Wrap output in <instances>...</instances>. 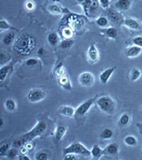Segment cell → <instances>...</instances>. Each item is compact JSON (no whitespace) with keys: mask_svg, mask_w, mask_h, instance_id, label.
<instances>
[{"mask_svg":"<svg viewBox=\"0 0 142 160\" xmlns=\"http://www.w3.org/2000/svg\"><path fill=\"white\" fill-rule=\"evenodd\" d=\"M37 46V41L33 36L28 33H23L15 39L14 49L21 56H28Z\"/></svg>","mask_w":142,"mask_h":160,"instance_id":"1","label":"cell"},{"mask_svg":"<svg viewBox=\"0 0 142 160\" xmlns=\"http://www.w3.org/2000/svg\"><path fill=\"white\" fill-rule=\"evenodd\" d=\"M46 129H47V124H46L45 121H38V122L33 127L32 130H30L28 132L20 136L19 138H17L14 142V145L17 148H22L26 143L29 142L33 140L37 137L43 135L46 132Z\"/></svg>","mask_w":142,"mask_h":160,"instance_id":"2","label":"cell"},{"mask_svg":"<svg viewBox=\"0 0 142 160\" xmlns=\"http://www.w3.org/2000/svg\"><path fill=\"white\" fill-rule=\"evenodd\" d=\"M96 104L99 109L107 115H112L116 110L117 104L112 97L104 95L97 100Z\"/></svg>","mask_w":142,"mask_h":160,"instance_id":"3","label":"cell"},{"mask_svg":"<svg viewBox=\"0 0 142 160\" xmlns=\"http://www.w3.org/2000/svg\"><path fill=\"white\" fill-rule=\"evenodd\" d=\"M63 155L65 156L67 154H81L85 157L91 156V152L86 148L83 144L81 142H74L70 144L68 147L63 149Z\"/></svg>","mask_w":142,"mask_h":160,"instance_id":"4","label":"cell"},{"mask_svg":"<svg viewBox=\"0 0 142 160\" xmlns=\"http://www.w3.org/2000/svg\"><path fill=\"white\" fill-rule=\"evenodd\" d=\"M46 96V93L44 90L40 88H33L31 90L27 95L28 101L33 103L38 102L43 100Z\"/></svg>","mask_w":142,"mask_h":160,"instance_id":"5","label":"cell"},{"mask_svg":"<svg viewBox=\"0 0 142 160\" xmlns=\"http://www.w3.org/2000/svg\"><path fill=\"white\" fill-rule=\"evenodd\" d=\"M78 82L82 87L90 88L95 83V77L90 72H82L78 76Z\"/></svg>","mask_w":142,"mask_h":160,"instance_id":"6","label":"cell"},{"mask_svg":"<svg viewBox=\"0 0 142 160\" xmlns=\"http://www.w3.org/2000/svg\"><path fill=\"white\" fill-rule=\"evenodd\" d=\"M107 17L109 22H112L113 24H119L120 23H123L125 19L123 18L122 14L114 8H110L107 10Z\"/></svg>","mask_w":142,"mask_h":160,"instance_id":"7","label":"cell"},{"mask_svg":"<svg viewBox=\"0 0 142 160\" xmlns=\"http://www.w3.org/2000/svg\"><path fill=\"white\" fill-rule=\"evenodd\" d=\"M95 101V98H90L87 100L86 101L82 102V104L79 105L76 110V115L79 116H84L86 115L87 112L90 110L91 107L93 105Z\"/></svg>","mask_w":142,"mask_h":160,"instance_id":"8","label":"cell"},{"mask_svg":"<svg viewBox=\"0 0 142 160\" xmlns=\"http://www.w3.org/2000/svg\"><path fill=\"white\" fill-rule=\"evenodd\" d=\"M69 24L73 29H81L85 25V21L80 17L72 16L68 19Z\"/></svg>","mask_w":142,"mask_h":160,"instance_id":"9","label":"cell"},{"mask_svg":"<svg viewBox=\"0 0 142 160\" xmlns=\"http://www.w3.org/2000/svg\"><path fill=\"white\" fill-rule=\"evenodd\" d=\"M124 25L131 30H139L141 27V22L136 19L133 18H126L125 19L123 22Z\"/></svg>","mask_w":142,"mask_h":160,"instance_id":"10","label":"cell"},{"mask_svg":"<svg viewBox=\"0 0 142 160\" xmlns=\"http://www.w3.org/2000/svg\"><path fill=\"white\" fill-rule=\"evenodd\" d=\"M142 52V48L137 46H131L126 49L125 55L128 58H136Z\"/></svg>","mask_w":142,"mask_h":160,"instance_id":"11","label":"cell"},{"mask_svg":"<svg viewBox=\"0 0 142 160\" xmlns=\"http://www.w3.org/2000/svg\"><path fill=\"white\" fill-rule=\"evenodd\" d=\"M131 4H132L131 0H118L115 3V7L118 11L126 12L131 8Z\"/></svg>","mask_w":142,"mask_h":160,"instance_id":"12","label":"cell"},{"mask_svg":"<svg viewBox=\"0 0 142 160\" xmlns=\"http://www.w3.org/2000/svg\"><path fill=\"white\" fill-rule=\"evenodd\" d=\"M87 57L92 63H96L99 60V52L95 44H91L87 50Z\"/></svg>","mask_w":142,"mask_h":160,"instance_id":"13","label":"cell"},{"mask_svg":"<svg viewBox=\"0 0 142 160\" xmlns=\"http://www.w3.org/2000/svg\"><path fill=\"white\" fill-rule=\"evenodd\" d=\"M115 71V68H109L105 69V71H103L100 74L99 78L100 81H101L102 84H107L110 77L112 76L114 72Z\"/></svg>","mask_w":142,"mask_h":160,"instance_id":"14","label":"cell"},{"mask_svg":"<svg viewBox=\"0 0 142 160\" xmlns=\"http://www.w3.org/2000/svg\"><path fill=\"white\" fill-rule=\"evenodd\" d=\"M58 112L59 114L65 117L72 118L74 115H76V110L69 105H63L59 108Z\"/></svg>","mask_w":142,"mask_h":160,"instance_id":"15","label":"cell"},{"mask_svg":"<svg viewBox=\"0 0 142 160\" xmlns=\"http://www.w3.org/2000/svg\"><path fill=\"white\" fill-rule=\"evenodd\" d=\"M101 33L108 38L115 40L117 38L118 31L115 27H108L104 28L101 30Z\"/></svg>","mask_w":142,"mask_h":160,"instance_id":"16","label":"cell"},{"mask_svg":"<svg viewBox=\"0 0 142 160\" xmlns=\"http://www.w3.org/2000/svg\"><path fill=\"white\" fill-rule=\"evenodd\" d=\"M90 152H91V156L92 157V158L95 159H99L100 158H101L102 155L105 154L104 149H101V148L97 144H95Z\"/></svg>","mask_w":142,"mask_h":160,"instance_id":"17","label":"cell"},{"mask_svg":"<svg viewBox=\"0 0 142 160\" xmlns=\"http://www.w3.org/2000/svg\"><path fill=\"white\" fill-rule=\"evenodd\" d=\"M119 152V145L118 144L116 143H112L108 144L104 149V152L105 154H117Z\"/></svg>","mask_w":142,"mask_h":160,"instance_id":"18","label":"cell"},{"mask_svg":"<svg viewBox=\"0 0 142 160\" xmlns=\"http://www.w3.org/2000/svg\"><path fill=\"white\" fill-rule=\"evenodd\" d=\"M4 107L7 111L9 112H13L16 110L17 108V103L12 98H8L5 100L4 102Z\"/></svg>","mask_w":142,"mask_h":160,"instance_id":"19","label":"cell"},{"mask_svg":"<svg viewBox=\"0 0 142 160\" xmlns=\"http://www.w3.org/2000/svg\"><path fill=\"white\" fill-rule=\"evenodd\" d=\"M15 38V33L14 32H9L4 36L3 38V44L5 46H9L14 41Z\"/></svg>","mask_w":142,"mask_h":160,"instance_id":"20","label":"cell"},{"mask_svg":"<svg viewBox=\"0 0 142 160\" xmlns=\"http://www.w3.org/2000/svg\"><path fill=\"white\" fill-rule=\"evenodd\" d=\"M59 84H60L61 86L63 87L65 90L71 89V82H70V80L66 75L61 77V78H59Z\"/></svg>","mask_w":142,"mask_h":160,"instance_id":"21","label":"cell"},{"mask_svg":"<svg viewBox=\"0 0 142 160\" xmlns=\"http://www.w3.org/2000/svg\"><path fill=\"white\" fill-rule=\"evenodd\" d=\"M124 142L129 147H135L138 143L137 139L133 135L126 136L124 139Z\"/></svg>","mask_w":142,"mask_h":160,"instance_id":"22","label":"cell"},{"mask_svg":"<svg viewBox=\"0 0 142 160\" xmlns=\"http://www.w3.org/2000/svg\"><path fill=\"white\" fill-rule=\"evenodd\" d=\"M66 132V128L64 126H58L56 128V133H55V138L57 141H61L63 136L65 135Z\"/></svg>","mask_w":142,"mask_h":160,"instance_id":"23","label":"cell"},{"mask_svg":"<svg viewBox=\"0 0 142 160\" xmlns=\"http://www.w3.org/2000/svg\"><path fill=\"white\" fill-rule=\"evenodd\" d=\"M11 67L12 66L10 64H8V65L4 66L0 68V81H1V82L4 81L6 79Z\"/></svg>","mask_w":142,"mask_h":160,"instance_id":"24","label":"cell"},{"mask_svg":"<svg viewBox=\"0 0 142 160\" xmlns=\"http://www.w3.org/2000/svg\"><path fill=\"white\" fill-rule=\"evenodd\" d=\"M48 41L51 46H56L59 42L58 35L55 32L49 33L48 36Z\"/></svg>","mask_w":142,"mask_h":160,"instance_id":"25","label":"cell"},{"mask_svg":"<svg viewBox=\"0 0 142 160\" xmlns=\"http://www.w3.org/2000/svg\"><path fill=\"white\" fill-rule=\"evenodd\" d=\"M100 7V4L98 0H92L89 9V16H92L95 13H96Z\"/></svg>","mask_w":142,"mask_h":160,"instance_id":"26","label":"cell"},{"mask_svg":"<svg viewBox=\"0 0 142 160\" xmlns=\"http://www.w3.org/2000/svg\"><path fill=\"white\" fill-rule=\"evenodd\" d=\"M113 136V131L110 128H105L100 133V138L102 140H110Z\"/></svg>","mask_w":142,"mask_h":160,"instance_id":"27","label":"cell"},{"mask_svg":"<svg viewBox=\"0 0 142 160\" xmlns=\"http://www.w3.org/2000/svg\"><path fill=\"white\" fill-rule=\"evenodd\" d=\"M95 23H96L98 27L104 29V28L107 27L108 24H109V20H108L107 17H100L97 18L96 21H95Z\"/></svg>","mask_w":142,"mask_h":160,"instance_id":"28","label":"cell"},{"mask_svg":"<svg viewBox=\"0 0 142 160\" xmlns=\"http://www.w3.org/2000/svg\"><path fill=\"white\" fill-rule=\"evenodd\" d=\"M141 76V72L138 68H133L131 71L130 74V80L131 81L135 82L140 78Z\"/></svg>","mask_w":142,"mask_h":160,"instance_id":"29","label":"cell"},{"mask_svg":"<svg viewBox=\"0 0 142 160\" xmlns=\"http://www.w3.org/2000/svg\"><path fill=\"white\" fill-rule=\"evenodd\" d=\"M130 120L131 118H130V115L127 114V113H124V114L121 115V117L120 118L119 123L122 126H126L130 124Z\"/></svg>","mask_w":142,"mask_h":160,"instance_id":"30","label":"cell"},{"mask_svg":"<svg viewBox=\"0 0 142 160\" xmlns=\"http://www.w3.org/2000/svg\"><path fill=\"white\" fill-rule=\"evenodd\" d=\"M48 12L53 14H61L62 13V9L58 5L50 4L48 7Z\"/></svg>","mask_w":142,"mask_h":160,"instance_id":"31","label":"cell"},{"mask_svg":"<svg viewBox=\"0 0 142 160\" xmlns=\"http://www.w3.org/2000/svg\"><path fill=\"white\" fill-rule=\"evenodd\" d=\"M61 33L65 39H71L73 36V31L72 28H64Z\"/></svg>","mask_w":142,"mask_h":160,"instance_id":"32","label":"cell"},{"mask_svg":"<svg viewBox=\"0 0 142 160\" xmlns=\"http://www.w3.org/2000/svg\"><path fill=\"white\" fill-rule=\"evenodd\" d=\"M7 157H8L10 159H14L16 158L17 157L19 156V150H18L17 148H13L9 149V151L7 152L6 154Z\"/></svg>","mask_w":142,"mask_h":160,"instance_id":"33","label":"cell"},{"mask_svg":"<svg viewBox=\"0 0 142 160\" xmlns=\"http://www.w3.org/2000/svg\"><path fill=\"white\" fill-rule=\"evenodd\" d=\"M74 41L71 39H64L61 41L60 43V47L61 48H63V49H68L70 48L73 45Z\"/></svg>","mask_w":142,"mask_h":160,"instance_id":"34","label":"cell"},{"mask_svg":"<svg viewBox=\"0 0 142 160\" xmlns=\"http://www.w3.org/2000/svg\"><path fill=\"white\" fill-rule=\"evenodd\" d=\"M91 2H92V0H85V1L81 4L82 7H83L85 14H86L87 17L89 16V9H90V4H91Z\"/></svg>","mask_w":142,"mask_h":160,"instance_id":"35","label":"cell"},{"mask_svg":"<svg viewBox=\"0 0 142 160\" xmlns=\"http://www.w3.org/2000/svg\"><path fill=\"white\" fill-rule=\"evenodd\" d=\"M24 7L26 10H27L28 12H32L35 9V3L32 0H28L25 2Z\"/></svg>","mask_w":142,"mask_h":160,"instance_id":"36","label":"cell"},{"mask_svg":"<svg viewBox=\"0 0 142 160\" xmlns=\"http://www.w3.org/2000/svg\"><path fill=\"white\" fill-rule=\"evenodd\" d=\"M12 28L11 26L7 22L6 20H1L0 21V29L1 31H6L9 30Z\"/></svg>","mask_w":142,"mask_h":160,"instance_id":"37","label":"cell"},{"mask_svg":"<svg viewBox=\"0 0 142 160\" xmlns=\"http://www.w3.org/2000/svg\"><path fill=\"white\" fill-rule=\"evenodd\" d=\"M9 144L4 143L2 144L1 148H0V154H1V156H6L7 152L9 151Z\"/></svg>","mask_w":142,"mask_h":160,"instance_id":"38","label":"cell"},{"mask_svg":"<svg viewBox=\"0 0 142 160\" xmlns=\"http://www.w3.org/2000/svg\"><path fill=\"white\" fill-rule=\"evenodd\" d=\"M48 158V155L45 152H39L36 154L35 159L37 160H46Z\"/></svg>","mask_w":142,"mask_h":160,"instance_id":"39","label":"cell"},{"mask_svg":"<svg viewBox=\"0 0 142 160\" xmlns=\"http://www.w3.org/2000/svg\"><path fill=\"white\" fill-rule=\"evenodd\" d=\"M132 43L134 45L139 46L142 48V36H136L132 38Z\"/></svg>","mask_w":142,"mask_h":160,"instance_id":"40","label":"cell"},{"mask_svg":"<svg viewBox=\"0 0 142 160\" xmlns=\"http://www.w3.org/2000/svg\"><path fill=\"white\" fill-rule=\"evenodd\" d=\"M98 2H99L100 6L103 9H108L110 7V0H98Z\"/></svg>","mask_w":142,"mask_h":160,"instance_id":"41","label":"cell"},{"mask_svg":"<svg viewBox=\"0 0 142 160\" xmlns=\"http://www.w3.org/2000/svg\"><path fill=\"white\" fill-rule=\"evenodd\" d=\"M38 61L37 60V59L36 58H28V60L26 61V64H27V66H34V65H37V64L38 63Z\"/></svg>","mask_w":142,"mask_h":160,"instance_id":"42","label":"cell"},{"mask_svg":"<svg viewBox=\"0 0 142 160\" xmlns=\"http://www.w3.org/2000/svg\"><path fill=\"white\" fill-rule=\"evenodd\" d=\"M64 159L76 160V159H77V157L76 156V154H67L65 156H64Z\"/></svg>","mask_w":142,"mask_h":160,"instance_id":"43","label":"cell"},{"mask_svg":"<svg viewBox=\"0 0 142 160\" xmlns=\"http://www.w3.org/2000/svg\"><path fill=\"white\" fill-rule=\"evenodd\" d=\"M56 76L58 77V78H61V77L65 76V71L63 68H58L56 71Z\"/></svg>","mask_w":142,"mask_h":160,"instance_id":"44","label":"cell"},{"mask_svg":"<svg viewBox=\"0 0 142 160\" xmlns=\"http://www.w3.org/2000/svg\"><path fill=\"white\" fill-rule=\"evenodd\" d=\"M18 158H19V159H22V160H30L29 157H27L24 154H19V156H18Z\"/></svg>","mask_w":142,"mask_h":160,"instance_id":"45","label":"cell"},{"mask_svg":"<svg viewBox=\"0 0 142 160\" xmlns=\"http://www.w3.org/2000/svg\"><path fill=\"white\" fill-rule=\"evenodd\" d=\"M43 51H44V49H43V48H40L38 50V54L39 56H41V55H43Z\"/></svg>","mask_w":142,"mask_h":160,"instance_id":"46","label":"cell"},{"mask_svg":"<svg viewBox=\"0 0 142 160\" xmlns=\"http://www.w3.org/2000/svg\"><path fill=\"white\" fill-rule=\"evenodd\" d=\"M85 1V0H77V3L78 4H81L82 2H83Z\"/></svg>","mask_w":142,"mask_h":160,"instance_id":"47","label":"cell"},{"mask_svg":"<svg viewBox=\"0 0 142 160\" xmlns=\"http://www.w3.org/2000/svg\"><path fill=\"white\" fill-rule=\"evenodd\" d=\"M0 121H1V124H0V125L2 126V125H3V124H4V122H3V120H2V118H1V120H0Z\"/></svg>","mask_w":142,"mask_h":160,"instance_id":"48","label":"cell"}]
</instances>
